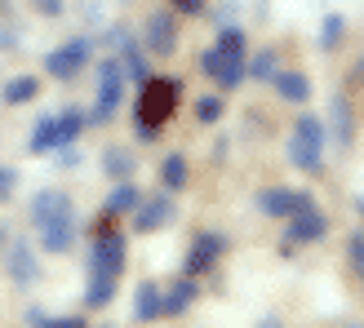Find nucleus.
Wrapping results in <instances>:
<instances>
[{"instance_id":"obj_2","label":"nucleus","mask_w":364,"mask_h":328,"mask_svg":"<svg viewBox=\"0 0 364 328\" xmlns=\"http://www.w3.org/2000/svg\"><path fill=\"white\" fill-rule=\"evenodd\" d=\"M178 80L169 76H147L142 80V94H138V120L151 124V129H160L173 111H178Z\"/></svg>"},{"instance_id":"obj_22","label":"nucleus","mask_w":364,"mask_h":328,"mask_svg":"<svg viewBox=\"0 0 364 328\" xmlns=\"http://www.w3.org/2000/svg\"><path fill=\"white\" fill-rule=\"evenodd\" d=\"M160 182H165V191L187 187V155H169L165 164H160Z\"/></svg>"},{"instance_id":"obj_25","label":"nucleus","mask_w":364,"mask_h":328,"mask_svg":"<svg viewBox=\"0 0 364 328\" xmlns=\"http://www.w3.org/2000/svg\"><path fill=\"white\" fill-rule=\"evenodd\" d=\"M276 71H280V67H276V53H271V49H258V53L245 62V76H253V80H271Z\"/></svg>"},{"instance_id":"obj_34","label":"nucleus","mask_w":364,"mask_h":328,"mask_svg":"<svg viewBox=\"0 0 364 328\" xmlns=\"http://www.w3.org/2000/svg\"><path fill=\"white\" fill-rule=\"evenodd\" d=\"M360 217H364V199H360Z\"/></svg>"},{"instance_id":"obj_13","label":"nucleus","mask_w":364,"mask_h":328,"mask_svg":"<svg viewBox=\"0 0 364 328\" xmlns=\"http://www.w3.org/2000/svg\"><path fill=\"white\" fill-rule=\"evenodd\" d=\"M5 262H9V275H14V284H36V275H41V266H36V253L27 248V244H9V253H5Z\"/></svg>"},{"instance_id":"obj_19","label":"nucleus","mask_w":364,"mask_h":328,"mask_svg":"<svg viewBox=\"0 0 364 328\" xmlns=\"http://www.w3.org/2000/svg\"><path fill=\"white\" fill-rule=\"evenodd\" d=\"M156 315H160V288L156 284H138V293H134V319L147 324Z\"/></svg>"},{"instance_id":"obj_32","label":"nucleus","mask_w":364,"mask_h":328,"mask_svg":"<svg viewBox=\"0 0 364 328\" xmlns=\"http://www.w3.org/2000/svg\"><path fill=\"white\" fill-rule=\"evenodd\" d=\"M182 13H205V0H173Z\"/></svg>"},{"instance_id":"obj_17","label":"nucleus","mask_w":364,"mask_h":328,"mask_svg":"<svg viewBox=\"0 0 364 328\" xmlns=\"http://www.w3.org/2000/svg\"><path fill=\"white\" fill-rule=\"evenodd\" d=\"M116 280H120V275H98V270H89V288H85V302L94 306V311H102V306L116 297Z\"/></svg>"},{"instance_id":"obj_28","label":"nucleus","mask_w":364,"mask_h":328,"mask_svg":"<svg viewBox=\"0 0 364 328\" xmlns=\"http://www.w3.org/2000/svg\"><path fill=\"white\" fill-rule=\"evenodd\" d=\"M196 116L205 120V124H213L218 116H223V98H213V94H209V98H200V102H196Z\"/></svg>"},{"instance_id":"obj_11","label":"nucleus","mask_w":364,"mask_h":328,"mask_svg":"<svg viewBox=\"0 0 364 328\" xmlns=\"http://www.w3.org/2000/svg\"><path fill=\"white\" fill-rule=\"evenodd\" d=\"M306 204H316L306 191H262L258 195V213H267V217H289V213H298Z\"/></svg>"},{"instance_id":"obj_3","label":"nucleus","mask_w":364,"mask_h":328,"mask_svg":"<svg viewBox=\"0 0 364 328\" xmlns=\"http://www.w3.org/2000/svg\"><path fill=\"white\" fill-rule=\"evenodd\" d=\"M85 270H98V275H120L124 270V235L116 226H102L94 235V244L85 253Z\"/></svg>"},{"instance_id":"obj_9","label":"nucleus","mask_w":364,"mask_h":328,"mask_svg":"<svg viewBox=\"0 0 364 328\" xmlns=\"http://www.w3.org/2000/svg\"><path fill=\"white\" fill-rule=\"evenodd\" d=\"M129 213H134V231H160V226H169V217H173V199L151 195V199H138Z\"/></svg>"},{"instance_id":"obj_5","label":"nucleus","mask_w":364,"mask_h":328,"mask_svg":"<svg viewBox=\"0 0 364 328\" xmlns=\"http://www.w3.org/2000/svg\"><path fill=\"white\" fill-rule=\"evenodd\" d=\"M324 231H329V217H324L316 204H306V209H298V213H289V231H284V253L294 248V244H316V240H324Z\"/></svg>"},{"instance_id":"obj_10","label":"nucleus","mask_w":364,"mask_h":328,"mask_svg":"<svg viewBox=\"0 0 364 328\" xmlns=\"http://www.w3.org/2000/svg\"><path fill=\"white\" fill-rule=\"evenodd\" d=\"M142 45H147L156 58H169V53L178 49V27H173V18L165 9H156L147 18V40H142Z\"/></svg>"},{"instance_id":"obj_4","label":"nucleus","mask_w":364,"mask_h":328,"mask_svg":"<svg viewBox=\"0 0 364 328\" xmlns=\"http://www.w3.org/2000/svg\"><path fill=\"white\" fill-rule=\"evenodd\" d=\"M205 76L213 80V84H223V89H235V84H245L249 76H245V49H209L205 53Z\"/></svg>"},{"instance_id":"obj_23","label":"nucleus","mask_w":364,"mask_h":328,"mask_svg":"<svg viewBox=\"0 0 364 328\" xmlns=\"http://www.w3.org/2000/svg\"><path fill=\"white\" fill-rule=\"evenodd\" d=\"M329 120H333V142H338V147H347V142H351V106H347V98H333Z\"/></svg>"},{"instance_id":"obj_26","label":"nucleus","mask_w":364,"mask_h":328,"mask_svg":"<svg viewBox=\"0 0 364 328\" xmlns=\"http://www.w3.org/2000/svg\"><path fill=\"white\" fill-rule=\"evenodd\" d=\"M102 164H107V173H112V177H129V173H134V155H129V151H120V147L107 151Z\"/></svg>"},{"instance_id":"obj_29","label":"nucleus","mask_w":364,"mask_h":328,"mask_svg":"<svg viewBox=\"0 0 364 328\" xmlns=\"http://www.w3.org/2000/svg\"><path fill=\"white\" fill-rule=\"evenodd\" d=\"M45 328H85V319L80 315H53V319H41Z\"/></svg>"},{"instance_id":"obj_21","label":"nucleus","mask_w":364,"mask_h":328,"mask_svg":"<svg viewBox=\"0 0 364 328\" xmlns=\"http://www.w3.org/2000/svg\"><path fill=\"white\" fill-rule=\"evenodd\" d=\"M85 124H89V116L80 111V106H67V111H58V138H63V147H71V142L80 138Z\"/></svg>"},{"instance_id":"obj_20","label":"nucleus","mask_w":364,"mask_h":328,"mask_svg":"<svg viewBox=\"0 0 364 328\" xmlns=\"http://www.w3.org/2000/svg\"><path fill=\"white\" fill-rule=\"evenodd\" d=\"M134 204H138V191H134L129 182L120 177L116 187H112V195H107V204H102V213H107V217H120V213H129Z\"/></svg>"},{"instance_id":"obj_18","label":"nucleus","mask_w":364,"mask_h":328,"mask_svg":"<svg viewBox=\"0 0 364 328\" xmlns=\"http://www.w3.org/2000/svg\"><path fill=\"white\" fill-rule=\"evenodd\" d=\"M63 209H71V199H67L63 191H41V195L31 199V222L41 226L45 217H53V213H63Z\"/></svg>"},{"instance_id":"obj_33","label":"nucleus","mask_w":364,"mask_h":328,"mask_svg":"<svg viewBox=\"0 0 364 328\" xmlns=\"http://www.w3.org/2000/svg\"><path fill=\"white\" fill-rule=\"evenodd\" d=\"M41 13H49V18H53V13H63V5H58V0H41Z\"/></svg>"},{"instance_id":"obj_30","label":"nucleus","mask_w":364,"mask_h":328,"mask_svg":"<svg viewBox=\"0 0 364 328\" xmlns=\"http://www.w3.org/2000/svg\"><path fill=\"white\" fill-rule=\"evenodd\" d=\"M351 262H355V270H360V275H364V235H351Z\"/></svg>"},{"instance_id":"obj_8","label":"nucleus","mask_w":364,"mask_h":328,"mask_svg":"<svg viewBox=\"0 0 364 328\" xmlns=\"http://www.w3.org/2000/svg\"><path fill=\"white\" fill-rule=\"evenodd\" d=\"M36 231H41V244H45V253H67L71 244H76V213H71V209H63V213H53V217H45V222L41 226H36Z\"/></svg>"},{"instance_id":"obj_27","label":"nucleus","mask_w":364,"mask_h":328,"mask_svg":"<svg viewBox=\"0 0 364 328\" xmlns=\"http://www.w3.org/2000/svg\"><path fill=\"white\" fill-rule=\"evenodd\" d=\"M338 35H342V18L329 13V18H324V27H320V45H324V49H333V45H338Z\"/></svg>"},{"instance_id":"obj_24","label":"nucleus","mask_w":364,"mask_h":328,"mask_svg":"<svg viewBox=\"0 0 364 328\" xmlns=\"http://www.w3.org/2000/svg\"><path fill=\"white\" fill-rule=\"evenodd\" d=\"M36 94H41V80L36 76H14L9 84H5V102L14 106V102H31Z\"/></svg>"},{"instance_id":"obj_31","label":"nucleus","mask_w":364,"mask_h":328,"mask_svg":"<svg viewBox=\"0 0 364 328\" xmlns=\"http://www.w3.org/2000/svg\"><path fill=\"white\" fill-rule=\"evenodd\" d=\"M9 195H14V169H5V164H0V204H5Z\"/></svg>"},{"instance_id":"obj_6","label":"nucleus","mask_w":364,"mask_h":328,"mask_svg":"<svg viewBox=\"0 0 364 328\" xmlns=\"http://www.w3.org/2000/svg\"><path fill=\"white\" fill-rule=\"evenodd\" d=\"M120 89H124V67L112 58V62H102L98 67V102H94V116L89 120H112L116 116V106H120Z\"/></svg>"},{"instance_id":"obj_1","label":"nucleus","mask_w":364,"mask_h":328,"mask_svg":"<svg viewBox=\"0 0 364 328\" xmlns=\"http://www.w3.org/2000/svg\"><path fill=\"white\" fill-rule=\"evenodd\" d=\"M324 142H329V133H324V124L316 116H298L294 124V138H289V164L302 173H316L320 160H324Z\"/></svg>"},{"instance_id":"obj_7","label":"nucleus","mask_w":364,"mask_h":328,"mask_svg":"<svg viewBox=\"0 0 364 328\" xmlns=\"http://www.w3.org/2000/svg\"><path fill=\"white\" fill-rule=\"evenodd\" d=\"M85 62H89V40H85V35H76V40H67V45H58L53 53H45V71H49L53 80L80 76Z\"/></svg>"},{"instance_id":"obj_15","label":"nucleus","mask_w":364,"mask_h":328,"mask_svg":"<svg viewBox=\"0 0 364 328\" xmlns=\"http://www.w3.org/2000/svg\"><path fill=\"white\" fill-rule=\"evenodd\" d=\"M27 147L36 155H45V151H58L63 147V138H58V116H41L36 120V129H31V142Z\"/></svg>"},{"instance_id":"obj_14","label":"nucleus","mask_w":364,"mask_h":328,"mask_svg":"<svg viewBox=\"0 0 364 328\" xmlns=\"http://www.w3.org/2000/svg\"><path fill=\"white\" fill-rule=\"evenodd\" d=\"M196 293H200L196 280H191V275H182V280L169 288V293L160 297V315H182V311H187V306L196 302Z\"/></svg>"},{"instance_id":"obj_16","label":"nucleus","mask_w":364,"mask_h":328,"mask_svg":"<svg viewBox=\"0 0 364 328\" xmlns=\"http://www.w3.org/2000/svg\"><path fill=\"white\" fill-rule=\"evenodd\" d=\"M271 80H276L284 102H306V98H311V80H306L302 71H276Z\"/></svg>"},{"instance_id":"obj_12","label":"nucleus","mask_w":364,"mask_h":328,"mask_svg":"<svg viewBox=\"0 0 364 328\" xmlns=\"http://www.w3.org/2000/svg\"><path fill=\"white\" fill-rule=\"evenodd\" d=\"M218 253H223V235H213V231L196 235V244L187 253V275H205V270L218 262Z\"/></svg>"}]
</instances>
